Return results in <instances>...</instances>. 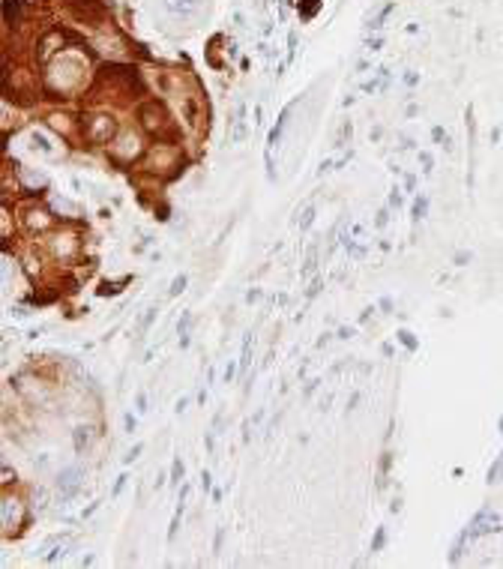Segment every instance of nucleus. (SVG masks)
Listing matches in <instances>:
<instances>
[{"label": "nucleus", "instance_id": "1", "mask_svg": "<svg viewBox=\"0 0 503 569\" xmlns=\"http://www.w3.org/2000/svg\"><path fill=\"white\" fill-rule=\"evenodd\" d=\"M117 135V120H111L108 114H93L84 120V138L90 144H111V138Z\"/></svg>", "mask_w": 503, "mask_h": 569}, {"label": "nucleus", "instance_id": "2", "mask_svg": "<svg viewBox=\"0 0 503 569\" xmlns=\"http://www.w3.org/2000/svg\"><path fill=\"white\" fill-rule=\"evenodd\" d=\"M147 171H153V174H159V171H165V174H177V168H180V153L174 147H168V144H156L153 150L147 153Z\"/></svg>", "mask_w": 503, "mask_h": 569}, {"label": "nucleus", "instance_id": "3", "mask_svg": "<svg viewBox=\"0 0 503 569\" xmlns=\"http://www.w3.org/2000/svg\"><path fill=\"white\" fill-rule=\"evenodd\" d=\"M138 117H141V126H144L147 132H162V129H168V111L162 108L159 102H147V105H141Z\"/></svg>", "mask_w": 503, "mask_h": 569}, {"label": "nucleus", "instance_id": "4", "mask_svg": "<svg viewBox=\"0 0 503 569\" xmlns=\"http://www.w3.org/2000/svg\"><path fill=\"white\" fill-rule=\"evenodd\" d=\"M138 153H141V141H138L135 132H123L120 141L111 144V156L120 159V162H132Z\"/></svg>", "mask_w": 503, "mask_h": 569}, {"label": "nucleus", "instance_id": "5", "mask_svg": "<svg viewBox=\"0 0 503 569\" xmlns=\"http://www.w3.org/2000/svg\"><path fill=\"white\" fill-rule=\"evenodd\" d=\"M162 6H165L174 18H183V21H189V18H195L198 12H201V6H204V0H162Z\"/></svg>", "mask_w": 503, "mask_h": 569}, {"label": "nucleus", "instance_id": "6", "mask_svg": "<svg viewBox=\"0 0 503 569\" xmlns=\"http://www.w3.org/2000/svg\"><path fill=\"white\" fill-rule=\"evenodd\" d=\"M57 486H60L63 500H69L75 491H78V486H81V471H78V467H69V471H63L60 479H57Z\"/></svg>", "mask_w": 503, "mask_h": 569}, {"label": "nucleus", "instance_id": "7", "mask_svg": "<svg viewBox=\"0 0 503 569\" xmlns=\"http://www.w3.org/2000/svg\"><path fill=\"white\" fill-rule=\"evenodd\" d=\"M52 249H54L57 258H72L75 249H78V240H75L72 234H57V237L52 240Z\"/></svg>", "mask_w": 503, "mask_h": 569}, {"label": "nucleus", "instance_id": "8", "mask_svg": "<svg viewBox=\"0 0 503 569\" xmlns=\"http://www.w3.org/2000/svg\"><path fill=\"white\" fill-rule=\"evenodd\" d=\"M246 135H249V126L243 120V102H240L234 111V120H231V141H243Z\"/></svg>", "mask_w": 503, "mask_h": 569}, {"label": "nucleus", "instance_id": "9", "mask_svg": "<svg viewBox=\"0 0 503 569\" xmlns=\"http://www.w3.org/2000/svg\"><path fill=\"white\" fill-rule=\"evenodd\" d=\"M48 225H52V216H48L45 210H30L28 213V228L30 231H36V228L42 231V228H48Z\"/></svg>", "mask_w": 503, "mask_h": 569}, {"label": "nucleus", "instance_id": "10", "mask_svg": "<svg viewBox=\"0 0 503 569\" xmlns=\"http://www.w3.org/2000/svg\"><path fill=\"white\" fill-rule=\"evenodd\" d=\"M153 318H156V309H150V312L144 315V321H141V327H138V333H141V336H144V333L150 330V324H153Z\"/></svg>", "mask_w": 503, "mask_h": 569}, {"label": "nucleus", "instance_id": "11", "mask_svg": "<svg viewBox=\"0 0 503 569\" xmlns=\"http://www.w3.org/2000/svg\"><path fill=\"white\" fill-rule=\"evenodd\" d=\"M183 288H186V276H177V279H174V285H171V297H177Z\"/></svg>", "mask_w": 503, "mask_h": 569}, {"label": "nucleus", "instance_id": "12", "mask_svg": "<svg viewBox=\"0 0 503 569\" xmlns=\"http://www.w3.org/2000/svg\"><path fill=\"white\" fill-rule=\"evenodd\" d=\"M503 474V455H500V462L492 467V471H488V479H492V483H497V476Z\"/></svg>", "mask_w": 503, "mask_h": 569}, {"label": "nucleus", "instance_id": "13", "mask_svg": "<svg viewBox=\"0 0 503 569\" xmlns=\"http://www.w3.org/2000/svg\"><path fill=\"white\" fill-rule=\"evenodd\" d=\"M180 471H183V464H180V459H177V462H174V471H171L174 483H180Z\"/></svg>", "mask_w": 503, "mask_h": 569}, {"label": "nucleus", "instance_id": "14", "mask_svg": "<svg viewBox=\"0 0 503 569\" xmlns=\"http://www.w3.org/2000/svg\"><path fill=\"white\" fill-rule=\"evenodd\" d=\"M398 336H401V341H405L408 348H417V341H413V336H410V333H398Z\"/></svg>", "mask_w": 503, "mask_h": 569}, {"label": "nucleus", "instance_id": "15", "mask_svg": "<svg viewBox=\"0 0 503 569\" xmlns=\"http://www.w3.org/2000/svg\"><path fill=\"white\" fill-rule=\"evenodd\" d=\"M264 123V105H255V126Z\"/></svg>", "mask_w": 503, "mask_h": 569}]
</instances>
